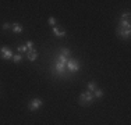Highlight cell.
<instances>
[{"label": "cell", "instance_id": "cell-2", "mask_svg": "<svg viewBox=\"0 0 131 125\" xmlns=\"http://www.w3.org/2000/svg\"><path fill=\"white\" fill-rule=\"evenodd\" d=\"M67 57H64L63 54L59 56V60L57 62H56V71L57 72H63V71L66 70V67H67Z\"/></svg>", "mask_w": 131, "mask_h": 125}, {"label": "cell", "instance_id": "cell-6", "mask_svg": "<svg viewBox=\"0 0 131 125\" xmlns=\"http://www.w3.org/2000/svg\"><path fill=\"white\" fill-rule=\"evenodd\" d=\"M42 104H43V103H42V100H40V99H32L29 102V106H28V107H29L31 111H36Z\"/></svg>", "mask_w": 131, "mask_h": 125}, {"label": "cell", "instance_id": "cell-9", "mask_svg": "<svg viewBox=\"0 0 131 125\" xmlns=\"http://www.w3.org/2000/svg\"><path fill=\"white\" fill-rule=\"evenodd\" d=\"M53 33H54L57 38H63L66 35V29H63V28H59V27H54V28H53Z\"/></svg>", "mask_w": 131, "mask_h": 125}, {"label": "cell", "instance_id": "cell-5", "mask_svg": "<svg viewBox=\"0 0 131 125\" xmlns=\"http://www.w3.org/2000/svg\"><path fill=\"white\" fill-rule=\"evenodd\" d=\"M117 35L120 38H124V39H128L131 35V31L130 28H124V27H118L117 28Z\"/></svg>", "mask_w": 131, "mask_h": 125}, {"label": "cell", "instance_id": "cell-10", "mask_svg": "<svg viewBox=\"0 0 131 125\" xmlns=\"http://www.w3.org/2000/svg\"><path fill=\"white\" fill-rule=\"evenodd\" d=\"M11 29H13V32H15V33H21V32H23V27H21L20 24H17V22L11 25Z\"/></svg>", "mask_w": 131, "mask_h": 125}, {"label": "cell", "instance_id": "cell-15", "mask_svg": "<svg viewBox=\"0 0 131 125\" xmlns=\"http://www.w3.org/2000/svg\"><path fill=\"white\" fill-rule=\"evenodd\" d=\"M61 54H63L64 56V57H70V56H71V52H70V50H68V49H63V50H61Z\"/></svg>", "mask_w": 131, "mask_h": 125}, {"label": "cell", "instance_id": "cell-11", "mask_svg": "<svg viewBox=\"0 0 131 125\" xmlns=\"http://www.w3.org/2000/svg\"><path fill=\"white\" fill-rule=\"evenodd\" d=\"M92 93H93V97H98V99H101L102 96H103V90H102V89H98V88H96V89L93 90Z\"/></svg>", "mask_w": 131, "mask_h": 125}, {"label": "cell", "instance_id": "cell-18", "mask_svg": "<svg viewBox=\"0 0 131 125\" xmlns=\"http://www.w3.org/2000/svg\"><path fill=\"white\" fill-rule=\"evenodd\" d=\"M10 28H11V25H10V24H7V22L3 24V29H10Z\"/></svg>", "mask_w": 131, "mask_h": 125}, {"label": "cell", "instance_id": "cell-4", "mask_svg": "<svg viewBox=\"0 0 131 125\" xmlns=\"http://www.w3.org/2000/svg\"><path fill=\"white\" fill-rule=\"evenodd\" d=\"M130 24H131V17H130V14H128V12H124V14L120 17V27L130 28Z\"/></svg>", "mask_w": 131, "mask_h": 125}, {"label": "cell", "instance_id": "cell-7", "mask_svg": "<svg viewBox=\"0 0 131 125\" xmlns=\"http://www.w3.org/2000/svg\"><path fill=\"white\" fill-rule=\"evenodd\" d=\"M67 68L70 72H77L80 70V64L75 60H68L67 61Z\"/></svg>", "mask_w": 131, "mask_h": 125}, {"label": "cell", "instance_id": "cell-3", "mask_svg": "<svg viewBox=\"0 0 131 125\" xmlns=\"http://www.w3.org/2000/svg\"><path fill=\"white\" fill-rule=\"evenodd\" d=\"M0 56H2L3 60H10V58H13V52H11L8 47H6V46H3L2 49H0Z\"/></svg>", "mask_w": 131, "mask_h": 125}, {"label": "cell", "instance_id": "cell-12", "mask_svg": "<svg viewBox=\"0 0 131 125\" xmlns=\"http://www.w3.org/2000/svg\"><path fill=\"white\" fill-rule=\"evenodd\" d=\"M21 60H23V56H21V53H18V54H14V56H13V61H14V62H20Z\"/></svg>", "mask_w": 131, "mask_h": 125}, {"label": "cell", "instance_id": "cell-16", "mask_svg": "<svg viewBox=\"0 0 131 125\" xmlns=\"http://www.w3.org/2000/svg\"><path fill=\"white\" fill-rule=\"evenodd\" d=\"M25 46H27L28 50H34V42L32 40H28V42L25 43Z\"/></svg>", "mask_w": 131, "mask_h": 125}, {"label": "cell", "instance_id": "cell-8", "mask_svg": "<svg viewBox=\"0 0 131 125\" xmlns=\"http://www.w3.org/2000/svg\"><path fill=\"white\" fill-rule=\"evenodd\" d=\"M27 58L29 61H35L36 58H38V53H36L35 50H28L27 52Z\"/></svg>", "mask_w": 131, "mask_h": 125}, {"label": "cell", "instance_id": "cell-13", "mask_svg": "<svg viewBox=\"0 0 131 125\" xmlns=\"http://www.w3.org/2000/svg\"><path fill=\"white\" fill-rule=\"evenodd\" d=\"M17 50H18V53H25V52H28V49H27L25 45H20L17 47Z\"/></svg>", "mask_w": 131, "mask_h": 125}, {"label": "cell", "instance_id": "cell-17", "mask_svg": "<svg viewBox=\"0 0 131 125\" xmlns=\"http://www.w3.org/2000/svg\"><path fill=\"white\" fill-rule=\"evenodd\" d=\"M49 25H52L53 28L56 27V20H54L53 17H50V18H49Z\"/></svg>", "mask_w": 131, "mask_h": 125}, {"label": "cell", "instance_id": "cell-1", "mask_svg": "<svg viewBox=\"0 0 131 125\" xmlns=\"http://www.w3.org/2000/svg\"><path fill=\"white\" fill-rule=\"evenodd\" d=\"M93 93L92 92H82L80 95V104L81 106H88L93 102Z\"/></svg>", "mask_w": 131, "mask_h": 125}, {"label": "cell", "instance_id": "cell-14", "mask_svg": "<svg viewBox=\"0 0 131 125\" xmlns=\"http://www.w3.org/2000/svg\"><path fill=\"white\" fill-rule=\"evenodd\" d=\"M96 89V83L95 82H89L88 83V92H93Z\"/></svg>", "mask_w": 131, "mask_h": 125}]
</instances>
